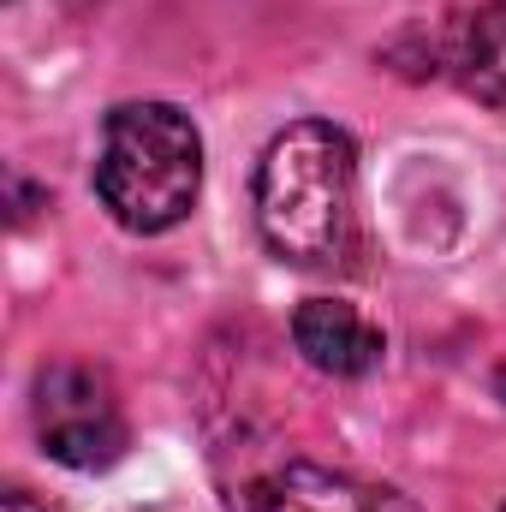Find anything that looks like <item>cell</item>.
<instances>
[{
  "label": "cell",
  "instance_id": "7",
  "mask_svg": "<svg viewBox=\"0 0 506 512\" xmlns=\"http://www.w3.org/2000/svg\"><path fill=\"white\" fill-rule=\"evenodd\" d=\"M0 512H60V507H54V501H42L36 489L12 483V489H6V501H0Z\"/></svg>",
  "mask_w": 506,
  "mask_h": 512
},
{
  "label": "cell",
  "instance_id": "6",
  "mask_svg": "<svg viewBox=\"0 0 506 512\" xmlns=\"http://www.w3.org/2000/svg\"><path fill=\"white\" fill-rule=\"evenodd\" d=\"M453 78L465 84V96H477L483 108L506 114V0L477 6L459 36H453Z\"/></svg>",
  "mask_w": 506,
  "mask_h": 512
},
{
  "label": "cell",
  "instance_id": "3",
  "mask_svg": "<svg viewBox=\"0 0 506 512\" xmlns=\"http://www.w3.org/2000/svg\"><path fill=\"white\" fill-rule=\"evenodd\" d=\"M36 435L42 453L72 471H102L126 453V405L90 364H54L36 376Z\"/></svg>",
  "mask_w": 506,
  "mask_h": 512
},
{
  "label": "cell",
  "instance_id": "4",
  "mask_svg": "<svg viewBox=\"0 0 506 512\" xmlns=\"http://www.w3.org/2000/svg\"><path fill=\"white\" fill-rule=\"evenodd\" d=\"M245 512H417V501L387 483H364V477L292 459V465H274L268 477H256Z\"/></svg>",
  "mask_w": 506,
  "mask_h": 512
},
{
  "label": "cell",
  "instance_id": "8",
  "mask_svg": "<svg viewBox=\"0 0 506 512\" xmlns=\"http://www.w3.org/2000/svg\"><path fill=\"white\" fill-rule=\"evenodd\" d=\"M501 393H506V376H501Z\"/></svg>",
  "mask_w": 506,
  "mask_h": 512
},
{
  "label": "cell",
  "instance_id": "1",
  "mask_svg": "<svg viewBox=\"0 0 506 512\" xmlns=\"http://www.w3.org/2000/svg\"><path fill=\"white\" fill-rule=\"evenodd\" d=\"M256 227L292 268H334L358 245V149L328 120L286 126L256 161Z\"/></svg>",
  "mask_w": 506,
  "mask_h": 512
},
{
  "label": "cell",
  "instance_id": "5",
  "mask_svg": "<svg viewBox=\"0 0 506 512\" xmlns=\"http://www.w3.org/2000/svg\"><path fill=\"white\" fill-rule=\"evenodd\" d=\"M292 346L322 376H364L381 364V328L340 298H304L292 316Z\"/></svg>",
  "mask_w": 506,
  "mask_h": 512
},
{
  "label": "cell",
  "instance_id": "2",
  "mask_svg": "<svg viewBox=\"0 0 506 512\" xmlns=\"http://www.w3.org/2000/svg\"><path fill=\"white\" fill-rule=\"evenodd\" d=\"M203 137L173 102H126L102 126L96 197L131 233H167L197 209Z\"/></svg>",
  "mask_w": 506,
  "mask_h": 512
}]
</instances>
